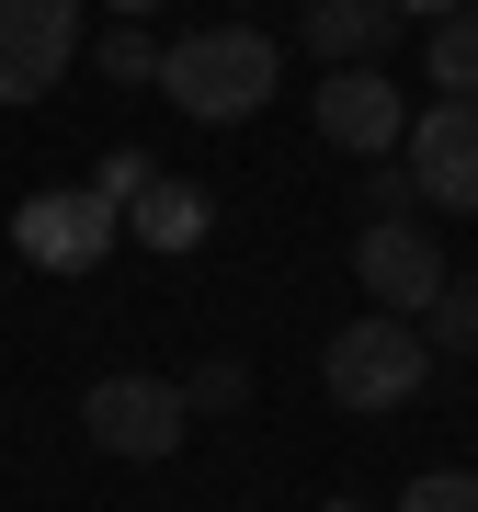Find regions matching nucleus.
<instances>
[{"mask_svg": "<svg viewBox=\"0 0 478 512\" xmlns=\"http://www.w3.org/2000/svg\"><path fill=\"white\" fill-rule=\"evenodd\" d=\"M285 80V46L251 35V23H194V35L160 46V92L171 114H194V126H239V114H262Z\"/></svg>", "mask_w": 478, "mask_h": 512, "instance_id": "1", "label": "nucleus"}, {"mask_svg": "<svg viewBox=\"0 0 478 512\" xmlns=\"http://www.w3.org/2000/svg\"><path fill=\"white\" fill-rule=\"evenodd\" d=\"M422 376H433V342H422V319H387L365 308L353 330H331V353H319V387H331V410H399V399H422Z\"/></svg>", "mask_w": 478, "mask_h": 512, "instance_id": "2", "label": "nucleus"}, {"mask_svg": "<svg viewBox=\"0 0 478 512\" xmlns=\"http://www.w3.org/2000/svg\"><path fill=\"white\" fill-rule=\"evenodd\" d=\"M80 433L103 444V456H137V467H160V456H183V433H194V399H183V376H92V399H80Z\"/></svg>", "mask_w": 478, "mask_h": 512, "instance_id": "3", "label": "nucleus"}, {"mask_svg": "<svg viewBox=\"0 0 478 512\" xmlns=\"http://www.w3.org/2000/svg\"><path fill=\"white\" fill-rule=\"evenodd\" d=\"M114 239H126V217H114L92 183H69V194H23V205H12V251L46 262V274H92V262H114Z\"/></svg>", "mask_w": 478, "mask_h": 512, "instance_id": "4", "label": "nucleus"}, {"mask_svg": "<svg viewBox=\"0 0 478 512\" xmlns=\"http://www.w3.org/2000/svg\"><path fill=\"white\" fill-rule=\"evenodd\" d=\"M80 69V0H0V103H46Z\"/></svg>", "mask_w": 478, "mask_h": 512, "instance_id": "5", "label": "nucleus"}, {"mask_svg": "<svg viewBox=\"0 0 478 512\" xmlns=\"http://www.w3.org/2000/svg\"><path fill=\"white\" fill-rule=\"evenodd\" d=\"M353 274H365V296H376L387 319H422L433 296L456 285V274H444V251H433V228H422V217H365V239H353Z\"/></svg>", "mask_w": 478, "mask_h": 512, "instance_id": "6", "label": "nucleus"}, {"mask_svg": "<svg viewBox=\"0 0 478 512\" xmlns=\"http://www.w3.org/2000/svg\"><path fill=\"white\" fill-rule=\"evenodd\" d=\"M319 137L353 148V160H399V137H410V92L387 69H331L319 80Z\"/></svg>", "mask_w": 478, "mask_h": 512, "instance_id": "7", "label": "nucleus"}, {"mask_svg": "<svg viewBox=\"0 0 478 512\" xmlns=\"http://www.w3.org/2000/svg\"><path fill=\"white\" fill-rule=\"evenodd\" d=\"M399 160L422 171V205H456L478 217V103H422L399 137Z\"/></svg>", "mask_w": 478, "mask_h": 512, "instance_id": "8", "label": "nucleus"}, {"mask_svg": "<svg viewBox=\"0 0 478 512\" xmlns=\"http://www.w3.org/2000/svg\"><path fill=\"white\" fill-rule=\"evenodd\" d=\"M296 35L319 46V69H376L387 35H399V12H387V0H308Z\"/></svg>", "mask_w": 478, "mask_h": 512, "instance_id": "9", "label": "nucleus"}, {"mask_svg": "<svg viewBox=\"0 0 478 512\" xmlns=\"http://www.w3.org/2000/svg\"><path fill=\"white\" fill-rule=\"evenodd\" d=\"M205 228H217V205H205V183H171V171H160V183H148V194L126 205V239H137L148 262H171V251H194Z\"/></svg>", "mask_w": 478, "mask_h": 512, "instance_id": "10", "label": "nucleus"}, {"mask_svg": "<svg viewBox=\"0 0 478 512\" xmlns=\"http://www.w3.org/2000/svg\"><path fill=\"white\" fill-rule=\"evenodd\" d=\"M422 80H433V103H478V12H444L422 35Z\"/></svg>", "mask_w": 478, "mask_h": 512, "instance_id": "11", "label": "nucleus"}, {"mask_svg": "<svg viewBox=\"0 0 478 512\" xmlns=\"http://www.w3.org/2000/svg\"><path fill=\"white\" fill-rule=\"evenodd\" d=\"M92 57H103V80H114V92H148V80H160V35H148V23H114Z\"/></svg>", "mask_w": 478, "mask_h": 512, "instance_id": "12", "label": "nucleus"}, {"mask_svg": "<svg viewBox=\"0 0 478 512\" xmlns=\"http://www.w3.org/2000/svg\"><path fill=\"white\" fill-rule=\"evenodd\" d=\"M422 342H433V353H478V274L444 285L433 308H422Z\"/></svg>", "mask_w": 478, "mask_h": 512, "instance_id": "13", "label": "nucleus"}, {"mask_svg": "<svg viewBox=\"0 0 478 512\" xmlns=\"http://www.w3.org/2000/svg\"><path fill=\"white\" fill-rule=\"evenodd\" d=\"M148 183H160V160H148V148H103V160H92V194L114 205V217H126Z\"/></svg>", "mask_w": 478, "mask_h": 512, "instance_id": "14", "label": "nucleus"}, {"mask_svg": "<svg viewBox=\"0 0 478 512\" xmlns=\"http://www.w3.org/2000/svg\"><path fill=\"white\" fill-rule=\"evenodd\" d=\"M183 399L194 410H239V399H251V365H239V353H205V365L183 376Z\"/></svg>", "mask_w": 478, "mask_h": 512, "instance_id": "15", "label": "nucleus"}, {"mask_svg": "<svg viewBox=\"0 0 478 512\" xmlns=\"http://www.w3.org/2000/svg\"><path fill=\"white\" fill-rule=\"evenodd\" d=\"M399 512H478V478H467V467H433V478L399 490Z\"/></svg>", "mask_w": 478, "mask_h": 512, "instance_id": "16", "label": "nucleus"}, {"mask_svg": "<svg viewBox=\"0 0 478 512\" xmlns=\"http://www.w3.org/2000/svg\"><path fill=\"white\" fill-rule=\"evenodd\" d=\"M365 217H422V171H410V160L365 171Z\"/></svg>", "mask_w": 478, "mask_h": 512, "instance_id": "17", "label": "nucleus"}, {"mask_svg": "<svg viewBox=\"0 0 478 512\" xmlns=\"http://www.w3.org/2000/svg\"><path fill=\"white\" fill-rule=\"evenodd\" d=\"M399 23H444V12H478V0H387Z\"/></svg>", "mask_w": 478, "mask_h": 512, "instance_id": "18", "label": "nucleus"}, {"mask_svg": "<svg viewBox=\"0 0 478 512\" xmlns=\"http://www.w3.org/2000/svg\"><path fill=\"white\" fill-rule=\"evenodd\" d=\"M103 12H114V23H148V12H160V0H103Z\"/></svg>", "mask_w": 478, "mask_h": 512, "instance_id": "19", "label": "nucleus"}, {"mask_svg": "<svg viewBox=\"0 0 478 512\" xmlns=\"http://www.w3.org/2000/svg\"><path fill=\"white\" fill-rule=\"evenodd\" d=\"M319 512H365V501H319Z\"/></svg>", "mask_w": 478, "mask_h": 512, "instance_id": "20", "label": "nucleus"}]
</instances>
